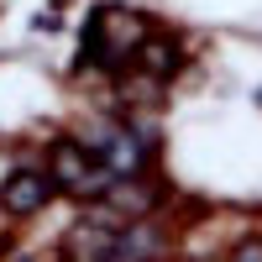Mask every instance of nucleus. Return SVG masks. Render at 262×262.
Segmentation results:
<instances>
[{
  "label": "nucleus",
  "mask_w": 262,
  "mask_h": 262,
  "mask_svg": "<svg viewBox=\"0 0 262 262\" xmlns=\"http://www.w3.org/2000/svg\"><path fill=\"white\" fill-rule=\"evenodd\" d=\"M48 173H53V184H58V189L84 194V200H105V189L116 184V173L105 168L90 147H79V142H58V147H53V158H48Z\"/></svg>",
  "instance_id": "f257e3e1"
},
{
  "label": "nucleus",
  "mask_w": 262,
  "mask_h": 262,
  "mask_svg": "<svg viewBox=\"0 0 262 262\" xmlns=\"http://www.w3.org/2000/svg\"><path fill=\"white\" fill-rule=\"evenodd\" d=\"M84 147H90L95 158H100L105 168L116 173V179H131V173H137V168L147 163V147H142V137H137V131H126V126H105L100 137H95V142H84Z\"/></svg>",
  "instance_id": "f03ea898"
},
{
  "label": "nucleus",
  "mask_w": 262,
  "mask_h": 262,
  "mask_svg": "<svg viewBox=\"0 0 262 262\" xmlns=\"http://www.w3.org/2000/svg\"><path fill=\"white\" fill-rule=\"evenodd\" d=\"M48 194H53V173H42V168H21L6 179V189H0V205H6L11 215H37L42 205H48Z\"/></svg>",
  "instance_id": "7ed1b4c3"
},
{
  "label": "nucleus",
  "mask_w": 262,
  "mask_h": 262,
  "mask_svg": "<svg viewBox=\"0 0 262 262\" xmlns=\"http://www.w3.org/2000/svg\"><path fill=\"white\" fill-rule=\"evenodd\" d=\"M152 205H158V194H152L147 184H137V179H116L111 189H105V200H100V210L116 215V221H142Z\"/></svg>",
  "instance_id": "20e7f679"
},
{
  "label": "nucleus",
  "mask_w": 262,
  "mask_h": 262,
  "mask_svg": "<svg viewBox=\"0 0 262 262\" xmlns=\"http://www.w3.org/2000/svg\"><path fill=\"white\" fill-rule=\"evenodd\" d=\"M231 262H262V242H247V247H242V252H236Z\"/></svg>",
  "instance_id": "39448f33"
}]
</instances>
